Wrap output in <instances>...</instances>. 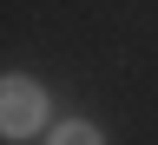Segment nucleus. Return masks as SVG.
<instances>
[{
    "label": "nucleus",
    "instance_id": "nucleus-1",
    "mask_svg": "<svg viewBox=\"0 0 158 145\" xmlns=\"http://www.w3.org/2000/svg\"><path fill=\"white\" fill-rule=\"evenodd\" d=\"M0 132L7 139H40L46 132V92H40V79H7L0 86Z\"/></svg>",
    "mask_w": 158,
    "mask_h": 145
},
{
    "label": "nucleus",
    "instance_id": "nucleus-2",
    "mask_svg": "<svg viewBox=\"0 0 158 145\" xmlns=\"http://www.w3.org/2000/svg\"><path fill=\"white\" fill-rule=\"evenodd\" d=\"M46 139H59V145H92L99 132L86 126V119H66V126H59V132H46Z\"/></svg>",
    "mask_w": 158,
    "mask_h": 145
}]
</instances>
